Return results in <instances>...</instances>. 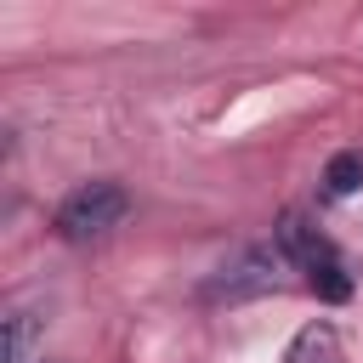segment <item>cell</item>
I'll use <instances>...</instances> for the list:
<instances>
[{
  "label": "cell",
  "mask_w": 363,
  "mask_h": 363,
  "mask_svg": "<svg viewBox=\"0 0 363 363\" xmlns=\"http://www.w3.org/2000/svg\"><path fill=\"white\" fill-rule=\"evenodd\" d=\"M11 363H28V312H11Z\"/></svg>",
  "instance_id": "obj_5"
},
{
  "label": "cell",
  "mask_w": 363,
  "mask_h": 363,
  "mask_svg": "<svg viewBox=\"0 0 363 363\" xmlns=\"http://www.w3.org/2000/svg\"><path fill=\"white\" fill-rule=\"evenodd\" d=\"M284 363H346V357H340V340H335L329 323H306V329L289 340Z\"/></svg>",
  "instance_id": "obj_3"
},
{
  "label": "cell",
  "mask_w": 363,
  "mask_h": 363,
  "mask_svg": "<svg viewBox=\"0 0 363 363\" xmlns=\"http://www.w3.org/2000/svg\"><path fill=\"white\" fill-rule=\"evenodd\" d=\"M357 187H363V153L346 147V153H335V159L323 164V193H329V199H346V193H357Z\"/></svg>",
  "instance_id": "obj_4"
},
{
  "label": "cell",
  "mask_w": 363,
  "mask_h": 363,
  "mask_svg": "<svg viewBox=\"0 0 363 363\" xmlns=\"http://www.w3.org/2000/svg\"><path fill=\"white\" fill-rule=\"evenodd\" d=\"M278 255L306 278V289H318L323 301H346L352 295V267H346V255L301 216V210H289L284 221H278Z\"/></svg>",
  "instance_id": "obj_1"
},
{
  "label": "cell",
  "mask_w": 363,
  "mask_h": 363,
  "mask_svg": "<svg viewBox=\"0 0 363 363\" xmlns=\"http://www.w3.org/2000/svg\"><path fill=\"white\" fill-rule=\"evenodd\" d=\"M125 210H130V199H125L119 182H85V187H74V193L57 204V233H62L68 244L102 238V233H113V227L125 221Z\"/></svg>",
  "instance_id": "obj_2"
}]
</instances>
